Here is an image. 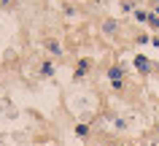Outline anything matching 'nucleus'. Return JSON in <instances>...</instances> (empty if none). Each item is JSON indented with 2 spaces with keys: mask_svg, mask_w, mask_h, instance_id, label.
<instances>
[{
  "mask_svg": "<svg viewBox=\"0 0 159 146\" xmlns=\"http://www.w3.org/2000/svg\"><path fill=\"white\" fill-rule=\"evenodd\" d=\"M102 30H105V33H116V22H105Z\"/></svg>",
  "mask_w": 159,
  "mask_h": 146,
  "instance_id": "7ed1b4c3",
  "label": "nucleus"
},
{
  "mask_svg": "<svg viewBox=\"0 0 159 146\" xmlns=\"http://www.w3.org/2000/svg\"><path fill=\"white\" fill-rule=\"evenodd\" d=\"M49 49H51L54 54H59V43H57V41H49Z\"/></svg>",
  "mask_w": 159,
  "mask_h": 146,
  "instance_id": "20e7f679",
  "label": "nucleus"
},
{
  "mask_svg": "<svg viewBox=\"0 0 159 146\" xmlns=\"http://www.w3.org/2000/svg\"><path fill=\"white\" fill-rule=\"evenodd\" d=\"M108 78H111L116 87H121V68H111V70H108Z\"/></svg>",
  "mask_w": 159,
  "mask_h": 146,
  "instance_id": "f257e3e1",
  "label": "nucleus"
},
{
  "mask_svg": "<svg viewBox=\"0 0 159 146\" xmlns=\"http://www.w3.org/2000/svg\"><path fill=\"white\" fill-rule=\"evenodd\" d=\"M135 65H138V70H148V60H146L143 54H138V57H135Z\"/></svg>",
  "mask_w": 159,
  "mask_h": 146,
  "instance_id": "f03ea898",
  "label": "nucleus"
},
{
  "mask_svg": "<svg viewBox=\"0 0 159 146\" xmlns=\"http://www.w3.org/2000/svg\"><path fill=\"white\" fill-rule=\"evenodd\" d=\"M75 133H78V135H86L89 130H86V125H78V127H75Z\"/></svg>",
  "mask_w": 159,
  "mask_h": 146,
  "instance_id": "39448f33",
  "label": "nucleus"
}]
</instances>
